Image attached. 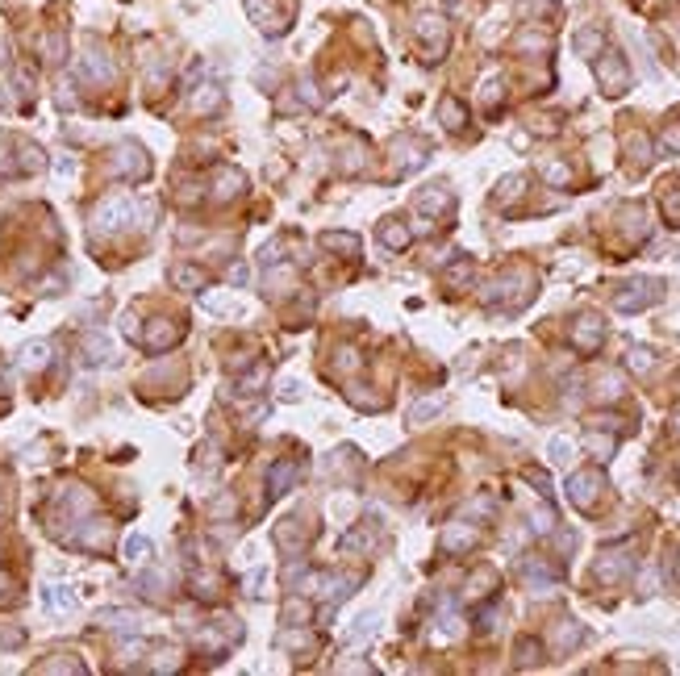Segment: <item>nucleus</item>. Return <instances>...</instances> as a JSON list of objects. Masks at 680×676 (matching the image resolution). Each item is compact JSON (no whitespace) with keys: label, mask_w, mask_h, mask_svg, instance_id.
Instances as JSON below:
<instances>
[{"label":"nucleus","mask_w":680,"mask_h":676,"mask_svg":"<svg viewBox=\"0 0 680 676\" xmlns=\"http://www.w3.org/2000/svg\"><path fill=\"white\" fill-rule=\"evenodd\" d=\"M113 172H121V176H142L146 172V159L138 155V146H121L117 150V167Z\"/></svg>","instance_id":"1"},{"label":"nucleus","mask_w":680,"mask_h":676,"mask_svg":"<svg viewBox=\"0 0 680 676\" xmlns=\"http://www.w3.org/2000/svg\"><path fill=\"white\" fill-rule=\"evenodd\" d=\"M46 360H50V347H46V343H25V347H21V367H25V372L46 367Z\"/></svg>","instance_id":"2"},{"label":"nucleus","mask_w":680,"mask_h":676,"mask_svg":"<svg viewBox=\"0 0 680 676\" xmlns=\"http://www.w3.org/2000/svg\"><path fill=\"white\" fill-rule=\"evenodd\" d=\"M126 213H130V205H126V201H105V205L96 209V225H100V230H105V225H117Z\"/></svg>","instance_id":"3"},{"label":"nucleus","mask_w":680,"mask_h":676,"mask_svg":"<svg viewBox=\"0 0 680 676\" xmlns=\"http://www.w3.org/2000/svg\"><path fill=\"white\" fill-rule=\"evenodd\" d=\"M84 71H88L92 80H109V76H113V63H109L100 50H88V54H84Z\"/></svg>","instance_id":"4"},{"label":"nucleus","mask_w":680,"mask_h":676,"mask_svg":"<svg viewBox=\"0 0 680 676\" xmlns=\"http://www.w3.org/2000/svg\"><path fill=\"white\" fill-rule=\"evenodd\" d=\"M100 622L117 627V631H138V614H130V610H109V614H100Z\"/></svg>","instance_id":"5"},{"label":"nucleus","mask_w":680,"mask_h":676,"mask_svg":"<svg viewBox=\"0 0 680 676\" xmlns=\"http://www.w3.org/2000/svg\"><path fill=\"white\" fill-rule=\"evenodd\" d=\"M84 351H88L92 363H105L109 360V338L105 334H84Z\"/></svg>","instance_id":"6"},{"label":"nucleus","mask_w":680,"mask_h":676,"mask_svg":"<svg viewBox=\"0 0 680 676\" xmlns=\"http://www.w3.org/2000/svg\"><path fill=\"white\" fill-rule=\"evenodd\" d=\"M180 338V330L176 326H150V334H146V347H172Z\"/></svg>","instance_id":"7"},{"label":"nucleus","mask_w":680,"mask_h":676,"mask_svg":"<svg viewBox=\"0 0 680 676\" xmlns=\"http://www.w3.org/2000/svg\"><path fill=\"white\" fill-rule=\"evenodd\" d=\"M126 559H130V564H142V559H150V539H142V535H130V539H126Z\"/></svg>","instance_id":"8"},{"label":"nucleus","mask_w":680,"mask_h":676,"mask_svg":"<svg viewBox=\"0 0 680 676\" xmlns=\"http://www.w3.org/2000/svg\"><path fill=\"white\" fill-rule=\"evenodd\" d=\"M46 605H50V610H71V605H76V593L67 585H54L46 593Z\"/></svg>","instance_id":"9"},{"label":"nucleus","mask_w":680,"mask_h":676,"mask_svg":"<svg viewBox=\"0 0 680 676\" xmlns=\"http://www.w3.org/2000/svg\"><path fill=\"white\" fill-rule=\"evenodd\" d=\"M592 489H597V476H576V480H572V501H576V505H589Z\"/></svg>","instance_id":"10"},{"label":"nucleus","mask_w":680,"mask_h":676,"mask_svg":"<svg viewBox=\"0 0 680 676\" xmlns=\"http://www.w3.org/2000/svg\"><path fill=\"white\" fill-rule=\"evenodd\" d=\"M172 275H176L180 284H205V275H201V271H196V268H176V271H172Z\"/></svg>","instance_id":"11"},{"label":"nucleus","mask_w":680,"mask_h":676,"mask_svg":"<svg viewBox=\"0 0 680 676\" xmlns=\"http://www.w3.org/2000/svg\"><path fill=\"white\" fill-rule=\"evenodd\" d=\"M443 117H447V126H459V121H463V113H459V105H443Z\"/></svg>","instance_id":"12"},{"label":"nucleus","mask_w":680,"mask_h":676,"mask_svg":"<svg viewBox=\"0 0 680 676\" xmlns=\"http://www.w3.org/2000/svg\"><path fill=\"white\" fill-rule=\"evenodd\" d=\"M4 588H8V581H4V576H0V597H4Z\"/></svg>","instance_id":"13"},{"label":"nucleus","mask_w":680,"mask_h":676,"mask_svg":"<svg viewBox=\"0 0 680 676\" xmlns=\"http://www.w3.org/2000/svg\"><path fill=\"white\" fill-rule=\"evenodd\" d=\"M0 514H4V501H0Z\"/></svg>","instance_id":"14"}]
</instances>
